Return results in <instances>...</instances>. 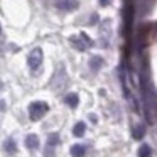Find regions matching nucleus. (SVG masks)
<instances>
[{
	"label": "nucleus",
	"mask_w": 157,
	"mask_h": 157,
	"mask_svg": "<svg viewBox=\"0 0 157 157\" xmlns=\"http://www.w3.org/2000/svg\"><path fill=\"white\" fill-rule=\"evenodd\" d=\"M48 110H49L48 103L34 101V103L29 105V117H31V120H39V118H42V117L48 113Z\"/></svg>",
	"instance_id": "f257e3e1"
},
{
	"label": "nucleus",
	"mask_w": 157,
	"mask_h": 157,
	"mask_svg": "<svg viewBox=\"0 0 157 157\" xmlns=\"http://www.w3.org/2000/svg\"><path fill=\"white\" fill-rule=\"evenodd\" d=\"M27 64H29V68H31V71H37V69L41 68V64H42V51L39 48H36V49L31 51V54H29V58H27Z\"/></svg>",
	"instance_id": "f03ea898"
},
{
	"label": "nucleus",
	"mask_w": 157,
	"mask_h": 157,
	"mask_svg": "<svg viewBox=\"0 0 157 157\" xmlns=\"http://www.w3.org/2000/svg\"><path fill=\"white\" fill-rule=\"evenodd\" d=\"M71 44L75 46L78 51H86L90 46H93V41H90L88 36H86L85 32H81L78 37H76V36H73V37H71Z\"/></svg>",
	"instance_id": "7ed1b4c3"
},
{
	"label": "nucleus",
	"mask_w": 157,
	"mask_h": 157,
	"mask_svg": "<svg viewBox=\"0 0 157 157\" xmlns=\"http://www.w3.org/2000/svg\"><path fill=\"white\" fill-rule=\"evenodd\" d=\"M56 7L59 10H75V9H78V2L76 0H59V2H56Z\"/></svg>",
	"instance_id": "20e7f679"
},
{
	"label": "nucleus",
	"mask_w": 157,
	"mask_h": 157,
	"mask_svg": "<svg viewBox=\"0 0 157 157\" xmlns=\"http://www.w3.org/2000/svg\"><path fill=\"white\" fill-rule=\"evenodd\" d=\"M25 147H27V149H37V147H39V139H37V135L31 133V135L25 137Z\"/></svg>",
	"instance_id": "39448f33"
},
{
	"label": "nucleus",
	"mask_w": 157,
	"mask_h": 157,
	"mask_svg": "<svg viewBox=\"0 0 157 157\" xmlns=\"http://www.w3.org/2000/svg\"><path fill=\"white\" fill-rule=\"evenodd\" d=\"M103 66V59L100 58V56H93L91 59H90V68H91V71H100V68Z\"/></svg>",
	"instance_id": "423d86ee"
},
{
	"label": "nucleus",
	"mask_w": 157,
	"mask_h": 157,
	"mask_svg": "<svg viewBox=\"0 0 157 157\" xmlns=\"http://www.w3.org/2000/svg\"><path fill=\"white\" fill-rule=\"evenodd\" d=\"M85 154H86V147L81 145V144L71 147V155H75V157H85Z\"/></svg>",
	"instance_id": "0eeeda50"
},
{
	"label": "nucleus",
	"mask_w": 157,
	"mask_h": 157,
	"mask_svg": "<svg viewBox=\"0 0 157 157\" xmlns=\"http://www.w3.org/2000/svg\"><path fill=\"white\" fill-rule=\"evenodd\" d=\"M85 132H86V125L83 122H78L75 125V128H73V133H75L76 137H83V135H85Z\"/></svg>",
	"instance_id": "6e6552de"
},
{
	"label": "nucleus",
	"mask_w": 157,
	"mask_h": 157,
	"mask_svg": "<svg viewBox=\"0 0 157 157\" xmlns=\"http://www.w3.org/2000/svg\"><path fill=\"white\" fill-rule=\"evenodd\" d=\"M144 135H145V127L144 125H135L133 127V139L140 140Z\"/></svg>",
	"instance_id": "1a4fd4ad"
},
{
	"label": "nucleus",
	"mask_w": 157,
	"mask_h": 157,
	"mask_svg": "<svg viewBox=\"0 0 157 157\" xmlns=\"http://www.w3.org/2000/svg\"><path fill=\"white\" fill-rule=\"evenodd\" d=\"M64 101L68 103L69 106H73V108H75V106L78 105V101H79V100H78V95H76V93H69V95L64 98Z\"/></svg>",
	"instance_id": "9d476101"
},
{
	"label": "nucleus",
	"mask_w": 157,
	"mask_h": 157,
	"mask_svg": "<svg viewBox=\"0 0 157 157\" xmlns=\"http://www.w3.org/2000/svg\"><path fill=\"white\" fill-rule=\"evenodd\" d=\"M4 147H5V150H7V152H9V154H14V152H15V150H17V149H15V142H14V140H12V139H9V140H5V144H4Z\"/></svg>",
	"instance_id": "9b49d317"
},
{
	"label": "nucleus",
	"mask_w": 157,
	"mask_h": 157,
	"mask_svg": "<svg viewBox=\"0 0 157 157\" xmlns=\"http://www.w3.org/2000/svg\"><path fill=\"white\" fill-rule=\"evenodd\" d=\"M139 157H150V147L144 144V145L139 149Z\"/></svg>",
	"instance_id": "f8f14e48"
},
{
	"label": "nucleus",
	"mask_w": 157,
	"mask_h": 157,
	"mask_svg": "<svg viewBox=\"0 0 157 157\" xmlns=\"http://www.w3.org/2000/svg\"><path fill=\"white\" fill-rule=\"evenodd\" d=\"M58 144H59V135H58V133H51L49 139H48V145L54 147V145H58Z\"/></svg>",
	"instance_id": "ddd939ff"
},
{
	"label": "nucleus",
	"mask_w": 157,
	"mask_h": 157,
	"mask_svg": "<svg viewBox=\"0 0 157 157\" xmlns=\"http://www.w3.org/2000/svg\"><path fill=\"white\" fill-rule=\"evenodd\" d=\"M46 157H54V150H52V147L51 145H48V149H46V154H44Z\"/></svg>",
	"instance_id": "4468645a"
},
{
	"label": "nucleus",
	"mask_w": 157,
	"mask_h": 157,
	"mask_svg": "<svg viewBox=\"0 0 157 157\" xmlns=\"http://www.w3.org/2000/svg\"><path fill=\"white\" fill-rule=\"evenodd\" d=\"M110 2H112V0H100V4H101L103 7H106V5L110 4Z\"/></svg>",
	"instance_id": "2eb2a0df"
}]
</instances>
